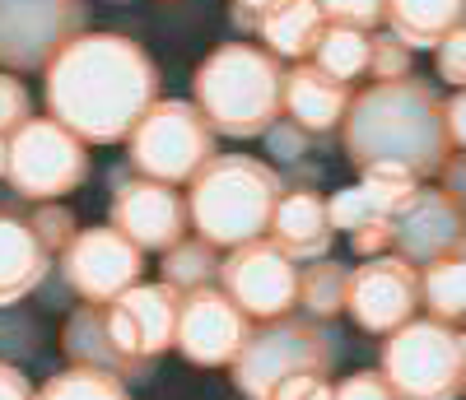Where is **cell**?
Returning <instances> with one entry per match:
<instances>
[{"label":"cell","instance_id":"1f68e13d","mask_svg":"<svg viewBox=\"0 0 466 400\" xmlns=\"http://www.w3.org/2000/svg\"><path fill=\"white\" fill-rule=\"evenodd\" d=\"M24 122H33V98L19 75H0V135H15Z\"/></svg>","mask_w":466,"mask_h":400},{"label":"cell","instance_id":"52a82bcc","mask_svg":"<svg viewBox=\"0 0 466 400\" xmlns=\"http://www.w3.org/2000/svg\"><path fill=\"white\" fill-rule=\"evenodd\" d=\"M382 377L401 391V400H457L466 391L461 335L448 322H406L382 335Z\"/></svg>","mask_w":466,"mask_h":400},{"label":"cell","instance_id":"d590c367","mask_svg":"<svg viewBox=\"0 0 466 400\" xmlns=\"http://www.w3.org/2000/svg\"><path fill=\"white\" fill-rule=\"evenodd\" d=\"M439 191L452 195L457 205L466 210V154H452L448 164H443V173H439Z\"/></svg>","mask_w":466,"mask_h":400},{"label":"cell","instance_id":"ffe728a7","mask_svg":"<svg viewBox=\"0 0 466 400\" xmlns=\"http://www.w3.org/2000/svg\"><path fill=\"white\" fill-rule=\"evenodd\" d=\"M52 270V252L28 219L0 210V307L28 298Z\"/></svg>","mask_w":466,"mask_h":400},{"label":"cell","instance_id":"cb8c5ba5","mask_svg":"<svg viewBox=\"0 0 466 400\" xmlns=\"http://www.w3.org/2000/svg\"><path fill=\"white\" fill-rule=\"evenodd\" d=\"M350 265L322 256V261H303L299 270V307L308 316H318V322H331L350 307Z\"/></svg>","mask_w":466,"mask_h":400},{"label":"cell","instance_id":"b9f144b4","mask_svg":"<svg viewBox=\"0 0 466 400\" xmlns=\"http://www.w3.org/2000/svg\"><path fill=\"white\" fill-rule=\"evenodd\" d=\"M461 395H466V391H461Z\"/></svg>","mask_w":466,"mask_h":400},{"label":"cell","instance_id":"7c38bea8","mask_svg":"<svg viewBox=\"0 0 466 400\" xmlns=\"http://www.w3.org/2000/svg\"><path fill=\"white\" fill-rule=\"evenodd\" d=\"M350 316L369 335H392L420 312V265L406 256H369L350 275Z\"/></svg>","mask_w":466,"mask_h":400},{"label":"cell","instance_id":"4fadbf2b","mask_svg":"<svg viewBox=\"0 0 466 400\" xmlns=\"http://www.w3.org/2000/svg\"><path fill=\"white\" fill-rule=\"evenodd\" d=\"M252 316L233 303L224 289H197L182 294V316H177V354L191 368H228L238 349L252 335Z\"/></svg>","mask_w":466,"mask_h":400},{"label":"cell","instance_id":"74e56055","mask_svg":"<svg viewBox=\"0 0 466 400\" xmlns=\"http://www.w3.org/2000/svg\"><path fill=\"white\" fill-rule=\"evenodd\" d=\"M276 5H280V0H228V10H233L228 19L238 24V28H257Z\"/></svg>","mask_w":466,"mask_h":400},{"label":"cell","instance_id":"83f0119b","mask_svg":"<svg viewBox=\"0 0 466 400\" xmlns=\"http://www.w3.org/2000/svg\"><path fill=\"white\" fill-rule=\"evenodd\" d=\"M327 210H331V224L336 233H355V228H369V224H382V219H397V215H387L382 210V200L360 182V186H345L327 200Z\"/></svg>","mask_w":466,"mask_h":400},{"label":"cell","instance_id":"5b68a950","mask_svg":"<svg viewBox=\"0 0 466 400\" xmlns=\"http://www.w3.org/2000/svg\"><path fill=\"white\" fill-rule=\"evenodd\" d=\"M336 354L340 349L327 322L289 312L280 322H261L228 364V373L243 400H276L299 377H331Z\"/></svg>","mask_w":466,"mask_h":400},{"label":"cell","instance_id":"3957f363","mask_svg":"<svg viewBox=\"0 0 466 400\" xmlns=\"http://www.w3.org/2000/svg\"><path fill=\"white\" fill-rule=\"evenodd\" d=\"M285 65L252 43H219L191 75V103L215 135L257 140L285 116Z\"/></svg>","mask_w":466,"mask_h":400},{"label":"cell","instance_id":"30bf717a","mask_svg":"<svg viewBox=\"0 0 466 400\" xmlns=\"http://www.w3.org/2000/svg\"><path fill=\"white\" fill-rule=\"evenodd\" d=\"M61 275L85 303L112 307L127 289L140 285L145 252L131 243V237L116 233L112 224L107 228H80L75 243L61 252Z\"/></svg>","mask_w":466,"mask_h":400},{"label":"cell","instance_id":"4dcf8cb0","mask_svg":"<svg viewBox=\"0 0 466 400\" xmlns=\"http://www.w3.org/2000/svg\"><path fill=\"white\" fill-rule=\"evenodd\" d=\"M327 24H340V28H360V33H373L378 24H387V0H318Z\"/></svg>","mask_w":466,"mask_h":400},{"label":"cell","instance_id":"8992f818","mask_svg":"<svg viewBox=\"0 0 466 400\" xmlns=\"http://www.w3.org/2000/svg\"><path fill=\"white\" fill-rule=\"evenodd\" d=\"M210 158H215V126L201 116L197 103H182V98H159L127 135V164L149 182L182 186Z\"/></svg>","mask_w":466,"mask_h":400},{"label":"cell","instance_id":"836d02e7","mask_svg":"<svg viewBox=\"0 0 466 400\" xmlns=\"http://www.w3.org/2000/svg\"><path fill=\"white\" fill-rule=\"evenodd\" d=\"M434 52H439L434 61H439V79H443V85L466 89V24H461L452 37H443Z\"/></svg>","mask_w":466,"mask_h":400},{"label":"cell","instance_id":"277c9868","mask_svg":"<svg viewBox=\"0 0 466 400\" xmlns=\"http://www.w3.org/2000/svg\"><path fill=\"white\" fill-rule=\"evenodd\" d=\"M187 186L191 224L206 243L224 252L270 237V219L285 200V177L248 154H215Z\"/></svg>","mask_w":466,"mask_h":400},{"label":"cell","instance_id":"603a6c76","mask_svg":"<svg viewBox=\"0 0 466 400\" xmlns=\"http://www.w3.org/2000/svg\"><path fill=\"white\" fill-rule=\"evenodd\" d=\"M420 307L448 326L466 322V243L420 270Z\"/></svg>","mask_w":466,"mask_h":400},{"label":"cell","instance_id":"d4e9b609","mask_svg":"<svg viewBox=\"0 0 466 400\" xmlns=\"http://www.w3.org/2000/svg\"><path fill=\"white\" fill-rule=\"evenodd\" d=\"M369 52H373V33L327 24L322 43L313 52V65H322L331 79H340V85H355L360 75H369Z\"/></svg>","mask_w":466,"mask_h":400},{"label":"cell","instance_id":"7a4b0ae2","mask_svg":"<svg viewBox=\"0 0 466 400\" xmlns=\"http://www.w3.org/2000/svg\"><path fill=\"white\" fill-rule=\"evenodd\" d=\"M340 149L350 164L364 168H406L415 177H439L452 158L448 135V103L420 75L392 79V85L360 89L345 112Z\"/></svg>","mask_w":466,"mask_h":400},{"label":"cell","instance_id":"d6986e66","mask_svg":"<svg viewBox=\"0 0 466 400\" xmlns=\"http://www.w3.org/2000/svg\"><path fill=\"white\" fill-rule=\"evenodd\" d=\"M270 243H276L289 261H322L336 243L331 210L318 191H285L276 219H270Z\"/></svg>","mask_w":466,"mask_h":400},{"label":"cell","instance_id":"5bb4252c","mask_svg":"<svg viewBox=\"0 0 466 400\" xmlns=\"http://www.w3.org/2000/svg\"><path fill=\"white\" fill-rule=\"evenodd\" d=\"M187 224H191V210L187 200L168 186V182H116L112 191V228L131 237L140 252H168L187 237Z\"/></svg>","mask_w":466,"mask_h":400},{"label":"cell","instance_id":"f35d334b","mask_svg":"<svg viewBox=\"0 0 466 400\" xmlns=\"http://www.w3.org/2000/svg\"><path fill=\"white\" fill-rule=\"evenodd\" d=\"M37 391L28 386V377L15 364H0V400H33Z\"/></svg>","mask_w":466,"mask_h":400},{"label":"cell","instance_id":"60d3db41","mask_svg":"<svg viewBox=\"0 0 466 400\" xmlns=\"http://www.w3.org/2000/svg\"><path fill=\"white\" fill-rule=\"evenodd\" d=\"M5 168H10V135H0V177H5Z\"/></svg>","mask_w":466,"mask_h":400},{"label":"cell","instance_id":"f1b7e54d","mask_svg":"<svg viewBox=\"0 0 466 400\" xmlns=\"http://www.w3.org/2000/svg\"><path fill=\"white\" fill-rule=\"evenodd\" d=\"M410 65H415V52L401 43L397 33H373V52H369V79H373V85L406 79Z\"/></svg>","mask_w":466,"mask_h":400},{"label":"cell","instance_id":"2e32d148","mask_svg":"<svg viewBox=\"0 0 466 400\" xmlns=\"http://www.w3.org/2000/svg\"><path fill=\"white\" fill-rule=\"evenodd\" d=\"M466 243V210L457 205L452 195L443 191H415L406 200V210L397 215V228H392V247L397 256H406L410 265H434L443 261L448 252H457Z\"/></svg>","mask_w":466,"mask_h":400},{"label":"cell","instance_id":"484cf974","mask_svg":"<svg viewBox=\"0 0 466 400\" xmlns=\"http://www.w3.org/2000/svg\"><path fill=\"white\" fill-rule=\"evenodd\" d=\"M219 247L206 243V237H182L177 247L164 252V285H173L177 294H197V289H210V279L219 275Z\"/></svg>","mask_w":466,"mask_h":400},{"label":"cell","instance_id":"9a60e30c","mask_svg":"<svg viewBox=\"0 0 466 400\" xmlns=\"http://www.w3.org/2000/svg\"><path fill=\"white\" fill-rule=\"evenodd\" d=\"M177 316H182V294L159 279V285H136L116 298L107 307V326L127 354L154 364L159 354L177 345Z\"/></svg>","mask_w":466,"mask_h":400},{"label":"cell","instance_id":"d6a6232c","mask_svg":"<svg viewBox=\"0 0 466 400\" xmlns=\"http://www.w3.org/2000/svg\"><path fill=\"white\" fill-rule=\"evenodd\" d=\"M336 400H401V391L382 373H350L345 382H336Z\"/></svg>","mask_w":466,"mask_h":400},{"label":"cell","instance_id":"44dd1931","mask_svg":"<svg viewBox=\"0 0 466 400\" xmlns=\"http://www.w3.org/2000/svg\"><path fill=\"white\" fill-rule=\"evenodd\" d=\"M257 33H261L266 52H276L280 61H313L322 33H327V15L318 0H280L257 24Z\"/></svg>","mask_w":466,"mask_h":400},{"label":"cell","instance_id":"e0dca14e","mask_svg":"<svg viewBox=\"0 0 466 400\" xmlns=\"http://www.w3.org/2000/svg\"><path fill=\"white\" fill-rule=\"evenodd\" d=\"M350 103H355V89L340 85V79H331L313 61H299L285 75V116L294 126H303L308 135H318V140H327L331 131L345 126Z\"/></svg>","mask_w":466,"mask_h":400},{"label":"cell","instance_id":"9c48e42d","mask_svg":"<svg viewBox=\"0 0 466 400\" xmlns=\"http://www.w3.org/2000/svg\"><path fill=\"white\" fill-rule=\"evenodd\" d=\"M85 33V0H0V65L47 70Z\"/></svg>","mask_w":466,"mask_h":400},{"label":"cell","instance_id":"6da1fadb","mask_svg":"<svg viewBox=\"0 0 466 400\" xmlns=\"http://www.w3.org/2000/svg\"><path fill=\"white\" fill-rule=\"evenodd\" d=\"M43 75L47 112L85 145L127 140L159 103V65L122 33H80Z\"/></svg>","mask_w":466,"mask_h":400},{"label":"cell","instance_id":"8fae6325","mask_svg":"<svg viewBox=\"0 0 466 400\" xmlns=\"http://www.w3.org/2000/svg\"><path fill=\"white\" fill-rule=\"evenodd\" d=\"M219 285L252 322H280L299 307V265L270 237L233 247L219 265Z\"/></svg>","mask_w":466,"mask_h":400},{"label":"cell","instance_id":"8d00e7d4","mask_svg":"<svg viewBox=\"0 0 466 400\" xmlns=\"http://www.w3.org/2000/svg\"><path fill=\"white\" fill-rule=\"evenodd\" d=\"M276 400H336V386H331L327 377H299V382H289Z\"/></svg>","mask_w":466,"mask_h":400},{"label":"cell","instance_id":"ba28073f","mask_svg":"<svg viewBox=\"0 0 466 400\" xmlns=\"http://www.w3.org/2000/svg\"><path fill=\"white\" fill-rule=\"evenodd\" d=\"M15 195L24 200H61L89 177V149L56 116H33L10 135V168H5Z\"/></svg>","mask_w":466,"mask_h":400},{"label":"cell","instance_id":"ab89813d","mask_svg":"<svg viewBox=\"0 0 466 400\" xmlns=\"http://www.w3.org/2000/svg\"><path fill=\"white\" fill-rule=\"evenodd\" d=\"M448 135H452V145L466 154V89H457V94L448 98Z\"/></svg>","mask_w":466,"mask_h":400},{"label":"cell","instance_id":"ac0fdd59","mask_svg":"<svg viewBox=\"0 0 466 400\" xmlns=\"http://www.w3.org/2000/svg\"><path fill=\"white\" fill-rule=\"evenodd\" d=\"M61 349L70 364H80V368H103L112 377H145L154 364L149 358H136L127 354L122 345L112 340V326H107V307L98 303H85L80 312H70V322L61 326Z\"/></svg>","mask_w":466,"mask_h":400},{"label":"cell","instance_id":"e575fe53","mask_svg":"<svg viewBox=\"0 0 466 400\" xmlns=\"http://www.w3.org/2000/svg\"><path fill=\"white\" fill-rule=\"evenodd\" d=\"M266 140H270V154H276L280 164H299V158L313 149L318 135H308V131L294 126V122H276V131H266ZM318 145H322V140H318Z\"/></svg>","mask_w":466,"mask_h":400},{"label":"cell","instance_id":"f546056e","mask_svg":"<svg viewBox=\"0 0 466 400\" xmlns=\"http://www.w3.org/2000/svg\"><path fill=\"white\" fill-rule=\"evenodd\" d=\"M28 224H33V233L43 237V247L56 256V252H66L70 243H75V215L66 210V205H56V200H37V205L28 210Z\"/></svg>","mask_w":466,"mask_h":400},{"label":"cell","instance_id":"4316f807","mask_svg":"<svg viewBox=\"0 0 466 400\" xmlns=\"http://www.w3.org/2000/svg\"><path fill=\"white\" fill-rule=\"evenodd\" d=\"M33 400H131L127 382L112 377L103 368H66V373H52L43 386H37Z\"/></svg>","mask_w":466,"mask_h":400},{"label":"cell","instance_id":"7402d4cb","mask_svg":"<svg viewBox=\"0 0 466 400\" xmlns=\"http://www.w3.org/2000/svg\"><path fill=\"white\" fill-rule=\"evenodd\" d=\"M387 24L410 52H434L466 24V0H387Z\"/></svg>","mask_w":466,"mask_h":400}]
</instances>
